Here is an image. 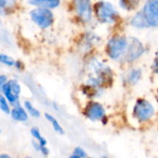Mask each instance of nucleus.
<instances>
[{
  "label": "nucleus",
  "instance_id": "nucleus-11",
  "mask_svg": "<svg viewBox=\"0 0 158 158\" xmlns=\"http://www.w3.org/2000/svg\"><path fill=\"white\" fill-rule=\"evenodd\" d=\"M12 118L16 120H19V121H26L27 118H28V116H27V113L20 107V106H18L16 108H14L12 110Z\"/></svg>",
  "mask_w": 158,
  "mask_h": 158
},
{
  "label": "nucleus",
  "instance_id": "nucleus-4",
  "mask_svg": "<svg viewBox=\"0 0 158 158\" xmlns=\"http://www.w3.org/2000/svg\"><path fill=\"white\" fill-rule=\"evenodd\" d=\"M127 46V40L123 37H115L107 44V52L111 58H118Z\"/></svg>",
  "mask_w": 158,
  "mask_h": 158
},
{
  "label": "nucleus",
  "instance_id": "nucleus-17",
  "mask_svg": "<svg viewBox=\"0 0 158 158\" xmlns=\"http://www.w3.org/2000/svg\"><path fill=\"white\" fill-rule=\"evenodd\" d=\"M9 84H10L11 90L14 93V94H16L18 96L19 94V92H20V87H19V83L17 81H9Z\"/></svg>",
  "mask_w": 158,
  "mask_h": 158
},
{
  "label": "nucleus",
  "instance_id": "nucleus-8",
  "mask_svg": "<svg viewBox=\"0 0 158 158\" xmlns=\"http://www.w3.org/2000/svg\"><path fill=\"white\" fill-rule=\"evenodd\" d=\"M143 53V44L137 39H133L129 47V51H128V55H127L128 60H130V61L134 60V59L138 58L140 56H142Z\"/></svg>",
  "mask_w": 158,
  "mask_h": 158
},
{
  "label": "nucleus",
  "instance_id": "nucleus-9",
  "mask_svg": "<svg viewBox=\"0 0 158 158\" xmlns=\"http://www.w3.org/2000/svg\"><path fill=\"white\" fill-rule=\"evenodd\" d=\"M29 2L43 7H56L59 5V0H29Z\"/></svg>",
  "mask_w": 158,
  "mask_h": 158
},
{
  "label": "nucleus",
  "instance_id": "nucleus-19",
  "mask_svg": "<svg viewBox=\"0 0 158 158\" xmlns=\"http://www.w3.org/2000/svg\"><path fill=\"white\" fill-rule=\"evenodd\" d=\"M0 106H1V109L4 111V112H6V113H9V107H8V106H7V103L6 102V100H5V98L2 96L1 98H0Z\"/></svg>",
  "mask_w": 158,
  "mask_h": 158
},
{
  "label": "nucleus",
  "instance_id": "nucleus-2",
  "mask_svg": "<svg viewBox=\"0 0 158 158\" xmlns=\"http://www.w3.org/2000/svg\"><path fill=\"white\" fill-rule=\"evenodd\" d=\"M32 20L42 28L49 27L53 22V14L45 8H37L31 12Z\"/></svg>",
  "mask_w": 158,
  "mask_h": 158
},
{
  "label": "nucleus",
  "instance_id": "nucleus-12",
  "mask_svg": "<svg viewBox=\"0 0 158 158\" xmlns=\"http://www.w3.org/2000/svg\"><path fill=\"white\" fill-rule=\"evenodd\" d=\"M131 23H132L134 26H136V27H142V28H143V27H147V26H149V24H148V22H147V20H146V19H145V17H144V15H143V12L137 14V15L135 16V18L132 19Z\"/></svg>",
  "mask_w": 158,
  "mask_h": 158
},
{
  "label": "nucleus",
  "instance_id": "nucleus-25",
  "mask_svg": "<svg viewBox=\"0 0 158 158\" xmlns=\"http://www.w3.org/2000/svg\"><path fill=\"white\" fill-rule=\"evenodd\" d=\"M156 1H157V2H158V0H156Z\"/></svg>",
  "mask_w": 158,
  "mask_h": 158
},
{
  "label": "nucleus",
  "instance_id": "nucleus-13",
  "mask_svg": "<svg viewBox=\"0 0 158 158\" xmlns=\"http://www.w3.org/2000/svg\"><path fill=\"white\" fill-rule=\"evenodd\" d=\"M45 118L49 120V122L52 124L53 128L55 129V131H56V132H58V133H60V134H63V133H64V131H63L62 127L60 126V124L58 123V121H57L53 116H51V115H49V114H45Z\"/></svg>",
  "mask_w": 158,
  "mask_h": 158
},
{
  "label": "nucleus",
  "instance_id": "nucleus-10",
  "mask_svg": "<svg viewBox=\"0 0 158 158\" xmlns=\"http://www.w3.org/2000/svg\"><path fill=\"white\" fill-rule=\"evenodd\" d=\"M1 88H2V90H3V92H4V94H5V96L6 97V99H7L9 102H11V103H14V102H16V101H17V99H18V96H17L16 94H14V93L12 92L9 82H6V83H5V84H4V85L1 87Z\"/></svg>",
  "mask_w": 158,
  "mask_h": 158
},
{
  "label": "nucleus",
  "instance_id": "nucleus-7",
  "mask_svg": "<svg viewBox=\"0 0 158 158\" xmlns=\"http://www.w3.org/2000/svg\"><path fill=\"white\" fill-rule=\"evenodd\" d=\"M76 8L79 16L85 21L91 19L90 0H76Z\"/></svg>",
  "mask_w": 158,
  "mask_h": 158
},
{
  "label": "nucleus",
  "instance_id": "nucleus-16",
  "mask_svg": "<svg viewBox=\"0 0 158 158\" xmlns=\"http://www.w3.org/2000/svg\"><path fill=\"white\" fill-rule=\"evenodd\" d=\"M140 77H141V71L140 70H138V69L132 70L130 74V81H131V82L134 83V82L139 81Z\"/></svg>",
  "mask_w": 158,
  "mask_h": 158
},
{
  "label": "nucleus",
  "instance_id": "nucleus-20",
  "mask_svg": "<svg viewBox=\"0 0 158 158\" xmlns=\"http://www.w3.org/2000/svg\"><path fill=\"white\" fill-rule=\"evenodd\" d=\"M85 156H86V154L81 148H76L72 155V157H85Z\"/></svg>",
  "mask_w": 158,
  "mask_h": 158
},
{
  "label": "nucleus",
  "instance_id": "nucleus-21",
  "mask_svg": "<svg viewBox=\"0 0 158 158\" xmlns=\"http://www.w3.org/2000/svg\"><path fill=\"white\" fill-rule=\"evenodd\" d=\"M15 0H0V4H1V7H9L11 6H13Z\"/></svg>",
  "mask_w": 158,
  "mask_h": 158
},
{
  "label": "nucleus",
  "instance_id": "nucleus-5",
  "mask_svg": "<svg viewBox=\"0 0 158 158\" xmlns=\"http://www.w3.org/2000/svg\"><path fill=\"white\" fill-rule=\"evenodd\" d=\"M149 26H158V2L149 1L145 4L143 11Z\"/></svg>",
  "mask_w": 158,
  "mask_h": 158
},
{
  "label": "nucleus",
  "instance_id": "nucleus-15",
  "mask_svg": "<svg viewBox=\"0 0 158 158\" xmlns=\"http://www.w3.org/2000/svg\"><path fill=\"white\" fill-rule=\"evenodd\" d=\"M25 106H26L27 110L29 111V113H30L32 117H39V116H40L39 110H37L30 102H25Z\"/></svg>",
  "mask_w": 158,
  "mask_h": 158
},
{
  "label": "nucleus",
  "instance_id": "nucleus-3",
  "mask_svg": "<svg viewBox=\"0 0 158 158\" xmlns=\"http://www.w3.org/2000/svg\"><path fill=\"white\" fill-rule=\"evenodd\" d=\"M154 114L153 106L146 100L140 99L135 105L134 115L140 121H144L149 119Z\"/></svg>",
  "mask_w": 158,
  "mask_h": 158
},
{
  "label": "nucleus",
  "instance_id": "nucleus-18",
  "mask_svg": "<svg viewBox=\"0 0 158 158\" xmlns=\"http://www.w3.org/2000/svg\"><path fill=\"white\" fill-rule=\"evenodd\" d=\"M0 59H1V62H2V63H4V64H6V65H8V66H12V65H14V60H13L12 58H10L9 56H7L4 55V54H2V55H1Z\"/></svg>",
  "mask_w": 158,
  "mask_h": 158
},
{
  "label": "nucleus",
  "instance_id": "nucleus-14",
  "mask_svg": "<svg viewBox=\"0 0 158 158\" xmlns=\"http://www.w3.org/2000/svg\"><path fill=\"white\" fill-rule=\"evenodd\" d=\"M31 134L33 135V137H34L35 139H37L38 143H39L41 145L45 146V144H46V141H45L42 136H41V134H40V132H39V131H38L37 129L33 128V129L31 130Z\"/></svg>",
  "mask_w": 158,
  "mask_h": 158
},
{
  "label": "nucleus",
  "instance_id": "nucleus-6",
  "mask_svg": "<svg viewBox=\"0 0 158 158\" xmlns=\"http://www.w3.org/2000/svg\"><path fill=\"white\" fill-rule=\"evenodd\" d=\"M87 117L92 120H99L102 119L105 116V109L98 103L91 104L86 110Z\"/></svg>",
  "mask_w": 158,
  "mask_h": 158
},
{
  "label": "nucleus",
  "instance_id": "nucleus-1",
  "mask_svg": "<svg viewBox=\"0 0 158 158\" xmlns=\"http://www.w3.org/2000/svg\"><path fill=\"white\" fill-rule=\"evenodd\" d=\"M95 11L99 20L105 23H111L116 19L117 12L114 6L107 2H100L95 6Z\"/></svg>",
  "mask_w": 158,
  "mask_h": 158
},
{
  "label": "nucleus",
  "instance_id": "nucleus-24",
  "mask_svg": "<svg viewBox=\"0 0 158 158\" xmlns=\"http://www.w3.org/2000/svg\"><path fill=\"white\" fill-rule=\"evenodd\" d=\"M0 157H1V158H4V157L9 158V156H5V155H2V156H0Z\"/></svg>",
  "mask_w": 158,
  "mask_h": 158
},
{
  "label": "nucleus",
  "instance_id": "nucleus-23",
  "mask_svg": "<svg viewBox=\"0 0 158 158\" xmlns=\"http://www.w3.org/2000/svg\"><path fill=\"white\" fill-rule=\"evenodd\" d=\"M1 78V82H0V84H1V87L5 84V81H6V77L5 76H1L0 77Z\"/></svg>",
  "mask_w": 158,
  "mask_h": 158
},
{
  "label": "nucleus",
  "instance_id": "nucleus-22",
  "mask_svg": "<svg viewBox=\"0 0 158 158\" xmlns=\"http://www.w3.org/2000/svg\"><path fill=\"white\" fill-rule=\"evenodd\" d=\"M154 70L155 72L158 73V53L156 54V59H155V64H154Z\"/></svg>",
  "mask_w": 158,
  "mask_h": 158
}]
</instances>
